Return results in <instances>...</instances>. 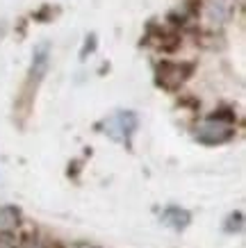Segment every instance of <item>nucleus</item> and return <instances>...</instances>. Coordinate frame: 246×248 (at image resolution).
<instances>
[{
  "label": "nucleus",
  "mask_w": 246,
  "mask_h": 248,
  "mask_svg": "<svg viewBox=\"0 0 246 248\" xmlns=\"http://www.w3.org/2000/svg\"><path fill=\"white\" fill-rule=\"evenodd\" d=\"M232 135H235V123H232L230 116H212L205 123H201L198 130H196L198 141L212 143V146L228 141Z\"/></svg>",
  "instance_id": "obj_1"
},
{
  "label": "nucleus",
  "mask_w": 246,
  "mask_h": 248,
  "mask_svg": "<svg viewBox=\"0 0 246 248\" xmlns=\"http://www.w3.org/2000/svg\"><path fill=\"white\" fill-rule=\"evenodd\" d=\"M235 7H237V0H201V18L208 28L216 30L230 21Z\"/></svg>",
  "instance_id": "obj_2"
},
{
  "label": "nucleus",
  "mask_w": 246,
  "mask_h": 248,
  "mask_svg": "<svg viewBox=\"0 0 246 248\" xmlns=\"http://www.w3.org/2000/svg\"><path fill=\"white\" fill-rule=\"evenodd\" d=\"M103 128L112 139L128 143L132 132L137 130V116L132 112H116L114 116H110V119L105 121Z\"/></svg>",
  "instance_id": "obj_3"
},
{
  "label": "nucleus",
  "mask_w": 246,
  "mask_h": 248,
  "mask_svg": "<svg viewBox=\"0 0 246 248\" xmlns=\"http://www.w3.org/2000/svg\"><path fill=\"white\" fill-rule=\"evenodd\" d=\"M192 73V64H178V62H162L157 66V82L164 89H178Z\"/></svg>",
  "instance_id": "obj_4"
},
{
  "label": "nucleus",
  "mask_w": 246,
  "mask_h": 248,
  "mask_svg": "<svg viewBox=\"0 0 246 248\" xmlns=\"http://www.w3.org/2000/svg\"><path fill=\"white\" fill-rule=\"evenodd\" d=\"M48 62H50V46L48 44H39L32 53V68H30V82L37 84L44 73L48 71Z\"/></svg>",
  "instance_id": "obj_5"
},
{
  "label": "nucleus",
  "mask_w": 246,
  "mask_h": 248,
  "mask_svg": "<svg viewBox=\"0 0 246 248\" xmlns=\"http://www.w3.org/2000/svg\"><path fill=\"white\" fill-rule=\"evenodd\" d=\"M162 221L166 226H171L173 230H182L189 223V212L180 210V207H166L162 214Z\"/></svg>",
  "instance_id": "obj_6"
},
{
  "label": "nucleus",
  "mask_w": 246,
  "mask_h": 248,
  "mask_svg": "<svg viewBox=\"0 0 246 248\" xmlns=\"http://www.w3.org/2000/svg\"><path fill=\"white\" fill-rule=\"evenodd\" d=\"M18 228V212L14 207H0V234H9Z\"/></svg>",
  "instance_id": "obj_7"
},
{
  "label": "nucleus",
  "mask_w": 246,
  "mask_h": 248,
  "mask_svg": "<svg viewBox=\"0 0 246 248\" xmlns=\"http://www.w3.org/2000/svg\"><path fill=\"white\" fill-rule=\"evenodd\" d=\"M23 248H44V246H41V244H39V241L30 239V241H25V244H23Z\"/></svg>",
  "instance_id": "obj_8"
},
{
  "label": "nucleus",
  "mask_w": 246,
  "mask_h": 248,
  "mask_svg": "<svg viewBox=\"0 0 246 248\" xmlns=\"http://www.w3.org/2000/svg\"><path fill=\"white\" fill-rule=\"evenodd\" d=\"M75 248H96V246H91V244H78Z\"/></svg>",
  "instance_id": "obj_9"
},
{
  "label": "nucleus",
  "mask_w": 246,
  "mask_h": 248,
  "mask_svg": "<svg viewBox=\"0 0 246 248\" xmlns=\"http://www.w3.org/2000/svg\"><path fill=\"white\" fill-rule=\"evenodd\" d=\"M0 248H9V246H7V244H0Z\"/></svg>",
  "instance_id": "obj_10"
}]
</instances>
